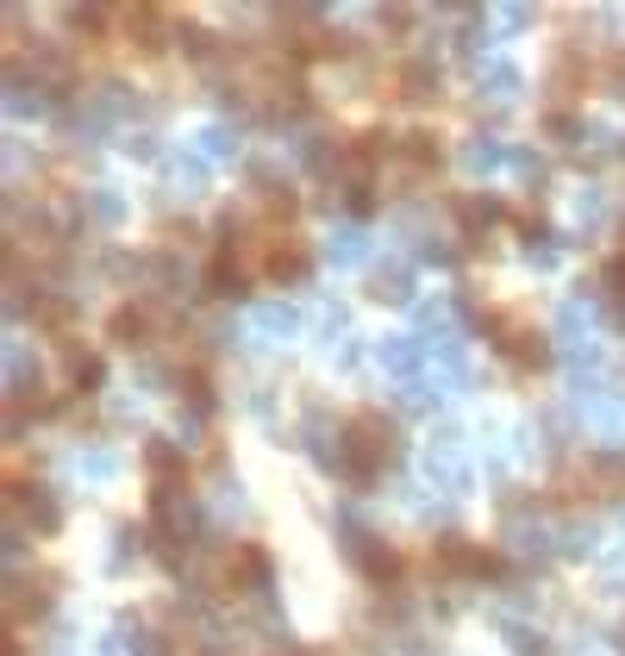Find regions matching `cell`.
Masks as SVG:
<instances>
[{"mask_svg": "<svg viewBox=\"0 0 625 656\" xmlns=\"http://www.w3.org/2000/svg\"><path fill=\"white\" fill-rule=\"evenodd\" d=\"M500 26H532V7H500Z\"/></svg>", "mask_w": 625, "mask_h": 656, "instance_id": "obj_41", "label": "cell"}, {"mask_svg": "<svg viewBox=\"0 0 625 656\" xmlns=\"http://www.w3.org/2000/svg\"><path fill=\"white\" fill-rule=\"evenodd\" d=\"M375 20H382V31H400V26H407V20H413V13H407V7H382Z\"/></svg>", "mask_w": 625, "mask_h": 656, "instance_id": "obj_39", "label": "cell"}, {"mask_svg": "<svg viewBox=\"0 0 625 656\" xmlns=\"http://www.w3.org/2000/svg\"><path fill=\"white\" fill-rule=\"evenodd\" d=\"M513 169H520L525 181H545V156H532V151H513Z\"/></svg>", "mask_w": 625, "mask_h": 656, "instance_id": "obj_36", "label": "cell"}, {"mask_svg": "<svg viewBox=\"0 0 625 656\" xmlns=\"http://www.w3.org/2000/svg\"><path fill=\"white\" fill-rule=\"evenodd\" d=\"M400 94L407 101H438V88H445V76H438V63L432 56H413V63H400Z\"/></svg>", "mask_w": 625, "mask_h": 656, "instance_id": "obj_18", "label": "cell"}, {"mask_svg": "<svg viewBox=\"0 0 625 656\" xmlns=\"http://www.w3.org/2000/svg\"><path fill=\"white\" fill-rule=\"evenodd\" d=\"M363 256H370V238H363V226H338V231H332V244H325V263L350 269V263H363Z\"/></svg>", "mask_w": 625, "mask_h": 656, "instance_id": "obj_23", "label": "cell"}, {"mask_svg": "<svg viewBox=\"0 0 625 656\" xmlns=\"http://www.w3.org/2000/svg\"><path fill=\"white\" fill-rule=\"evenodd\" d=\"M607 88L625 101V51H613V63H607Z\"/></svg>", "mask_w": 625, "mask_h": 656, "instance_id": "obj_38", "label": "cell"}, {"mask_svg": "<svg viewBox=\"0 0 625 656\" xmlns=\"http://www.w3.org/2000/svg\"><path fill=\"white\" fill-rule=\"evenodd\" d=\"M420 469H425V481H432L438 494H463V488H470V451H463V431H457V426L432 431Z\"/></svg>", "mask_w": 625, "mask_h": 656, "instance_id": "obj_3", "label": "cell"}, {"mask_svg": "<svg viewBox=\"0 0 625 656\" xmlns=\"http://www.w3.org/2000/svg\"><path fill=\"white\" fill-rule=\"evenodd\" d=\"M100 381H107V363H100L95 351H82V344H70V388H75V394H95Z\"/></svg>", "mask_w": 625, "mask_h": 656, "instance_id": "obj_24", "label": "cell"}, {"mask_svg": "<svg viewBox=\"0 0 625 656\" xmlns=\"http://www.w3.org/2000/svg\"><path fill=\"white\" fill-rule=\"evenodd\" d=\"M345 556L357 563V576L370 581V588H382V594H395V581L407 576L400 551H388L382 538H370V531L357 526V513H345Z\"/></svg>", "mask_w": 625, "mask_h": 656, "instance_id": "obj_2", "label": "cell"}, {"mask_svg": "<svg viewBox=\"0 0 625 656\" xmlns=\"http://www.w3.org/2000/svg\"><path fill=\"white\" fill-rule=\"evenodd\" d=\"M75 476L82 481H113L120 476V451H113V444H82V451H75Z\"/></svg>", "mask_w": 625, "mask_h": 656, "instance_id": "obj_21", "label": "cell"}, {"mask_svg": "<svg viewBox=\"0 0 625 656\" xmlns=\"http://www.w3.org/2000/svg\"><path fill=\"white\" fill-rule=\"evenodd\" d=\"M250 326H257V338L288 344V338L300 331V306H288V301H257V306H250Z\"/></svg>", "mask_w": 625, "mask_h": 656, "instance_id": "obj_12", "label": "cell"}, {"mask_svg": "<svg viewBox=\"0 0 625 656\" xmlns=\"http://www.w3.org/2000/svg\"><path fill=\"white\" fill-rule=\"evenodd\" d=\"M145 469L157 476V488H182V476H188V451L170 444V438H150V444H145Z\"/></svg>", "mask_w": 625, "mask_h": 656, "instance_id": "obj_13", "label": "cell"}, {"mask_svg": "<svg viewBox=\"0 0 625 656\" xmlns=\"http://www.w3.org/2000/svg\"><path fill=\"white\" fill-rule=\"evenodd\" d=\"M400 456V426L388 413H357L345 426V444H338V476L357 481V488H370L388 463Z\"/></svg>", "mask_w": 625, "mask_h": 656, "instance_id": "obj_1", "label": "cell"}, {"mask_svg": "<svg viewBox=\"0 0 625 656\" xmlns=\"http://www.w3.org/2000/svg\"><path fill=\"white\" fill-rule=\"evenodd\" d=\"M238 126H200V138H195V156L207 163V169H220V163H238Z\"/></svg>", "mask_w": 625, "mask_h": 656, "instance_id": "obj_17", "label": "cell"}, {"mask_svg": "<svg viewBox=\"0 0 625 656\" xmlns=\"http://www.w3.org/2000/svg\"><path fill=\"white\" fill-rule=\"evenodd\" d=\"M107 331H113V344H132V351H145L150 331H157V319H150L138 301H125L120 313H113V326H107Z\"/></svg>", "mask_w": 625, "mask_h": 656, "instance_id": "obj_19", "label": "cell"}, {"mask_svg": "<svg viewBox=\"0 0 625 656\" xmlns=\"http://www.w3.org/2000/svg\"><path fill=\"white\" fill-rule=\"evenodd\" d=\"M370 294L375 301H413V263L407 256H388L370 269Z\"/></svg>", "mask_w": 625, "mask_h": 656, "instance_id": "obj_14", "label": "cell"}, {"mask_svg": "<svg viewBox=\"0 0 625 656\" xmlns=\"http://www.w3.org/2000/svg\"><path fill=\"white\" fill-rule=\"evenodd\" d=\"M563 556H595V526H563Z\"/></svg>", "mask_w": 625, "mask_h": 656, "instance_id": "obj_31", "label": "cell"}, {"mask_svg": "<svg viewBox=\"0 0 625 656\" xmlns=\"http://www.w3.org/2000/svg\"><path fill=\"white\" fill-rule=\"evenodd\" d=\"M420 263L445 269V263H457V251H450V244H438V238H425V244H420Z\"/></svg>", "mask_w": 625, "mask_h": 656, "instance_id": "obj_35", "label": "cell"}, {"mask_svg": "<svg viewBox=\"0 0 625 656\" xmlns=\"http://www.w3.org/2000/svg\"><path fill=\"white\" fill-rule=\"evenodd\" d=\"M375 363H382L388 376H400L407 388L432 376V351H425L420 331H395V338H382V344H375Z\"/></svg>", "mask_w": 625, "mask_h": 656, "instance_id": "obj_4", "label": "cell"}, {"mask_svg": "<svg viewBox=\"0 0 625 656\" xmlns=\"http://www.w3.org/2000/svg\"><path fill=\"white\" fill-rule=\"evenodd\" d=\"M600 581H607V588H625V551H613L600 563Z\"/></svg>", "mask_w": 625, "mask_h": 656, "instance_id": "obj_37", "label": "cell"}, {"mask_svg": "<svg viewBox=\"0 0 625 656\" xmlns=\"http://www.w3.org/2000/svg\"><path fill=\"white\" fill-rule=\"evenodd\" d=\"M245 488H232V481H225V488H220V494H213V513H245Z\"/></svg>", "mask_w": 625, "mask_h": 656, "instance_id": "obj_34", "label": "cell"}, {"mask_svg": "<svg viewBox=\"0 0 625 656\" xmlns=\"http://www.w3.org/2000/svg\"><path fill=\"white\" fill-rule=\"evenodd\" d=\"M313 276V251L300 244V238H275L270 244V281H282V288H295V281Z\"/></svg>", "mask_w": 625, "mask_h": 656, "instance_id": "obj_10", "label": "cell"}, {"mask_svg": "<svg viewBox=\"0 0 625 656\" xmlns=\"http://www.w3.org/2000/svg\"><path fill=\"white\" fill-rule=\"evenodd\" d=\"M582 481L588 488H600V494H613V501H625V451H588L582 456Z\"/></svg>", "mask_w": 625, "mask_h": 656, "instance_id": "obj_8", "label": "cell"}, {"mask_svg": "<svg viewBox=\"0 0 625 656\" xmlns=\"http://www.w3.org/2000/svg\"><path fill=\"white\" fill-rule=\"evenodd\" d=\"M82 219H95L100 231H113L125 219V201L113 194V188H95V194H82Z\"/></svg>", "mask_w": 625, "mask_h": 656, "instance_id": "obj_25", "label": "cell"}, {"mask_svg": "<svg viewBox=\"0 0 625 656\" xmlns=\"http://www.w3.org/2000/svg\"><path fill=\"white\" fill-rule=\"evenodd\" d=\"M520 88H525V76L520 70H513V63H482V70H475V94H482V106L495 101V106H513L520 101Z\"/></svg>", "mask_w": 625, "mask_h": 656, "instance_id": "obj_9", "label": "cell"}, {"mask_svg": "<svg viewBox=\"0 0 625 656\" xmlns=\"http://www.w3.org/2000/svg\"><path fill=\"white\" fill-rule=\"evenodd\" d=\"M575 413H582V426L595 438H607V451H613V438H625V394H613V388L575 394Z\"/></svg>", "mask_w": 625, "mask_h": 656, "instance_id": "obj_6", "label": "cell"}, {"mask_svg": "<svg viewBox=\"0 0 625 656\" xmlns=\"http://www.w3.org/2000/svg\"><path fill=\"white\" fill-rule=\"evenodd\" d=\"M575 226L588 231V238L607 231V226H613V201H607L600 188H582V194H575Z\"/></svg>", "mask_w": 625, "mask_h": 656, "instance_id": "obj_22", "label": "cell"}, {"mask_svg": "<svg viewBox=\"0 0 625 656\" xmlns=\"http://www.w3.org/2000/svg\"><path fill=\"white\" fill-rule=\"evenodd\" d=\"M13 506L25 513V526H32V531H57V526H63V501H57L50 488H20V481H13Z\"/></svg>", "mask_w": 625, "mask_h": 656, "instance_id": "obj_11", "label": "cell"}, {"mask_svg": "<svg viewBox=\"0 0 625 656\" xmlns=\"http://www.w3.org/2000/svg\"><path fill=\"white\" fill-rule=\"evenodd\" d=\"M125 151H132V156H157V138H150V131H132V144H125Z\"/></svg>", "mask_w": 625, "mask_h": 656, "instance_id": "obj_40", "label": "cell"}, {"mask_svg": "<svg viewBox=\"0 0 625 656\" xmlns=\"http://www.w3.org/2000/svg\"><path fill=\"white\" fill-rule=\"evenodd\" d=\"M125 31H132V45H138V51H163V38H170L157 7H125Z\"/></svg>", "mask_w": 625, "mask_h": 656, "instance_id": "obj_20", "label": "cell"}, {"mask_svg": "<svg viewBox=\"0 0 625 656\" xmlns=\"http://www.w3.org/2000/svg\"><path fill=\"white\" fill-rule=\"evenodd\" d=\"M457 219H463V238H470V251H482V244H488V231L507 219V206H500L495 194H463V201H457Z\"/></svg>", "mask_w": 625, "mask_h": 656, "instance_id": "obj_7", "label": "cell"}, {"mask_svg": "<svg viewBox=\"0 0 625 656\" xmlns=\"http://www.w3.org/2000/svg\"><path fill=\"white\" fill-rule=\"evenodd\" d=\"M457 156H463V169H470V176H500V169H513V151H507L500 138H470Z\"/></svg>", "mask_w": 625, "mask_h": 656, "instance_id": "obj_16", "label": "cell"}, {"mask_svg": "<svg viewBox=\"0 0 625 656\" xmlns=\"http://www.w3.org/2000/svg\"><path fill=\"white\" fill-rule=\"evenodd\" d=\"M225 594H270V556H263V544H238V551L225 556Z\"/></svg>", "mask_w": 625, "mask_h": 656, "instance_id": "obj_5", "label": "cell"}, {"mask_svg": "<svg viewBox=\"0 0 625 656\" xmlns=\"http://www.w3.org/2000/svg\"><path fill=\"white\" fill-rule=\"evenodd\" d=\"M207 288L225 294V301H238V294H245V269H238V256H220V263L207 269Z\"/></svg>", "mask_w": 625, "mask_h": 656, "instance_id": "obj_28", "label": "cell"}, {"mask_svg": "<svg viewBox=\"0 0 625 656\" xmlns=\"http://www.w3.org/2000/svg\"><path fill=\"white\" fill-rule=\"evenodd\" d=\"M70 319H75L70 294H38V326H45V331H63Z\"/></svg>", "mask_w": 625, "mask_h": 656, "instance_id": "obj_29", "label": "cell"}, {"mask_svg": "<svg viewBox=\"0 0 625 656\" xmlns=\"http://www.w3.org/2000/svg\"><path fill=\"white\" fill-rule=\"evenodd\" d=\"M207 176H213V169H207L200 156H188V151H175V156H170V181H175V194H200V188H207Z\"/></svg>", "mask_w": 625, "mask_h": 656, "instance_id": "obj_26", "label": "cell"}, {"mask_svg": "<svg viewBox=\"0 0 625 656\" xmlns=\"http://www.w3.org/2000/svg\"><path fill=\"white\" fill-rule=\"evenodd\" d=\"M63 20H70L75 31H88V38H95V31L107 26V13H100V7H70V13H63Z\"/></svg>", "mask_w": 625, "mask_h": 656, "instance_id": "obj_32", "label": "cell"}, {"mask_svg": "<svg viewBox=\"0 0 625 656\" xmlns=\"http://www.w3.org/2000/svg\"><path fill=\"white\" fill-rule=\"evenodd\" d=\"M7 613H13V626L45 619V613H50V576H38V581L13 576V601H7Z\"/></svg>", "mask_w": 625, "mask_h": 656, "instance_id": "obj_15", "label": "cell"}, {"mask_svg": "<svg viewBox=\"0 0 625 656\" xmlns=\"http://www.w3.org/2000/svg\"><path fill=\"white\" fill-rule=\"evenodd\" d=\"M400 156H407V169H438V131H407L400 138Z\"/></svg>", "mask_w": 625, "mask_h": 656, "instance_id": "obj_27", "label": "cell"}, {"mask_svg": "<svg viewBox=\"0 0 625 656\" xmlns=\"http://www.w3.org/2000/svg\"><path fill=\"white\" fill-rule=\"evenodd\" d=\"M182 51H188V56H200V63H207V56H213V38H207V31H200V26H182Z\"/></svg>", "mask_w": 625, "mask_h": 656, "instance_id": "obj_33", "label": "cell"}, {"mask_svg": "<svg viewBox=\"0 0 625 656\" xmlns=\"http://www.w3.org/2000/svg\"><path fill=\"white\" fill-rule=\"evenodd\" d=\"M132 551H145V531H138V526H120V531H113V569H125V563H132Z\"/></svg>", "mask_w": 625, "mask_h": 656, "instance_id": "obj_30", "label": "cell"}]
</instances>
